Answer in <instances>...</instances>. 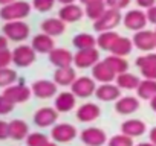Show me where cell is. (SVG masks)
<instances>
[{"mask_svg": "<svg viewBox=\"0 0 156 146\" xmlns=\"http://www.w3.org/2000/svg\"><path fill=\"white\" fill-rule=\"evenodd\" d=\"M31 46H32V49H34L37 53H43V55L48 53V55H49V53L55 49V41H54L52 37H49V35L40 32V34H37L35 37H32Z\"/></svg>", "mask_w": 156, "mask_h": 146, "instance_id": "7402d4cb", "label": "cell"}, {"mask_svg": "<svg viewBox=\"0 0 156 146\" xmlns=\"http://www.w3.org/2000/svg\"><path fill=\"white\" fill-rule=\"evenodd\" d=\"M139 98L136 96H121L116 102H115V111L118 114H122V116H129V114H133L135 111L139 110Z\"/></svg>", "mask_w": 156, "mask_h": 146, "instance_id": "ac0fdd59", "label": "cell"}, {"mask_svg": "<svg viewBox=\"0 0 156 146\" xmlns=\"http://www.w3.org/2000/svg\"><path fill=\"white\" fill-rule=\"evenodd\" d=\"M80 138L86 146H104L107 143V135L104 129L98 126H89L80 132Z\"/></svg>", "mask_w": 156, "mask_h": 146, "instance_id": "8fae6325", "label": "cell"}, {"mask_svg": "<svg viewBox=\"0 0 156 146\" xmlns=\"http://www.w3.org/2000/svg\"><path fill=\"white\" fill-rule=\"evenodd\" d=\"M12 2H16V0H0V6H5V5H9V3H12Z\"/></svg>", "mask_w": 156, "mask_h": 146, "instance_id": "f907efd6", "label": "cell"}, {"mask_svg": "<svg viewBox=\"0 0 156 146\" xmlns=\"http://www.w3.org/2000/svg\"><path fill=\"white\" fill-rule=\"evenodd\" d=\"M72 44L75 46V49L78 50H84V49H94L97 47V38L90 34L81 32V34H76L72 40Z\"/></svg>", "mask_w": 156, "mask_h": 146, "instance_id": "f1b7e54d", "label": "cell"}, {"mask_svg": "<svg viewBox=\"0 0 156 146\" xmlns=\"http://www.w3.org/2000/svg\"><path fill=\"white\" fill-rule=\"evenodd\" d=\"M100 116H101V108L94 102H86V104L80 105L78 110H76V119L80 122H83V123L94 122Z\"/></svg>", "mask_w": 156, "mask_h": 146, "instance_id": "e0dca14e", "label": "cell"}, {"mask_svg": "<svg viewBox=\"0 0 156 146\" xmlns=\"http://www.w3.org/2000/svg\"><path fill=\"white\" fill-rule=\"evenodd\" d=\"M2 32L3 35L9 40V41H14V43H23L25 40L29 38V34H31V28L29 25H26L23 20H19V22H6L2 28Z\"/></svg>", "mask_w": 156, "mask_h": 146, "instance_id": "7a4b0ae2", "label": "cell"}, {"mask_svg": "<svg viewBox=\"0 0 156 146\" xmlns=\"http://www.w3.org/2000/svg\"><path fill=\"white\" fill-rule=\"evenodd\" d=\"M109 9H116V11H122L126 8H129L132 0H104Z\"/></svg>", "mask_w": 156, "mask_h": 146, "instance_id": "74e56055", "label": "cell"}, {"mask_svg": "<svg viewBox=\"0 0 156 146\" xmlns=\"http://www.w3.org/2000/svg\"><path fill=\"white\" fill-rule=\"evenodd\" d=\"M31 90H32V95L38 99H51L57 96L58 85L49 79H38L32 82Z\"/></svg>", "mask_w": 156, "mask_h": 146, "instance_id": "7c38bea8", "label": "cell"}, {"mask_svg": "<svg viewBox=\"0 0 156 146\" xmlns=\"http://www.w3.org/2000/svg\"><path fill=\"white\" fill-rule=\"evenodd\" d=\"M150 107H151V110H153V111H156V96L150 101Z\"/></svg>", "mask_w": 156, "mask_h": 146, "instance_id": "681fc988", "label": "cell"}, {"mask_svg": "<svg viewBox=\"0 0 156 146\" xmlns=\"http://www.w3.org/2000/svg\"><path fill=\"white\" fill-rule=\"evenodd\" d=\"M141 75L144 76V79H153L156 81V65H148L144 68H139Z\"/></svg>", "mask_w": 156, "mask_h": 146, "instance_id": "60d3db41", "label": "cell"}, {"mask_svg": "<svg viewBox=\"0 0 156 146\" xmlns=\"http://www.w3.org/2000/svg\"><path fill=\"white\" fill-rule=\"evenodd\" d=\"M122 22V17H121V11H116V9H109L97 20L94 22V29L101 34V32H109V31H113L116 26H119Z\"/></svg>", "mask_w": 156, "mask_h": 146, "instance_id": "3957f363", "label": "cell"}, {"mask_svg": "<svg viewBox=\"0 0 156 146\" xmlns=\"http://www.w3.org/2000/svg\"><path fill=\"white\" fill-rule=\"evenodd\" d=\"M8 38L5 35H0V50H3V49H8Z\"/></svg>", "mask_w": 156, "mask_h": 146, "instance_id": "bcb514c9", "label": "cell"}, {"mask_svg": "<svg viewBox=\"0 0 156 146\" xmlns=\"http://www.w3.org/2000/svg\"><path fill=\"white\" fill-rule=\"evenodd\" d=\"M32 5H29L25 0H16V2L5 5L0 8V18H2L5 23L6 22H19L26 18L31 14Z\"/></svg>", "mask_w": 156, "mask_h": 146, "instance_id": "6da1fadb", "label": "cell"}, {"mask_svg": "<svg viewBox=\"0 0 156 146\" xmlns=\"http://www.w3.org/2000/svg\"><path fill=\"white\" fill-rule=\"evenodd\" d=\"M121 35L116 34L115 31H109V32H101L98 37H97V46L101 49V50H107V52H112L116 40L119 38Z\"/></svg>", "mask_w": 156, "mask_h": 146, "instance_id": "83f0119b", "label": "cell"}, {"mask_svg": "<svg viewBox=\"0 0 156 146\" xmlns=\"http://www.w3.org/2000/svg\"><path fill=\"white\" fill-rule=\"evenodd\" d=\"M95 2H101V0H80V3L81 5H90V3H95Z\"/></svg>", "mask_w": 156, "mask_h": 146, "instance_id": "c3c4849f", "label": "cell"}, {"mask_svg": "<svg viewBox=\"0 0 156 146\" xmlns=\"http://www.w3.org/2000/svg\"><path fill=\"white\" fill-rule=\"evenodd\" d=\"M116 73L112 70V67L103 59L100 61L97 65L92 67V78L100 82V84H110V82H115L116 79Z\"/></svg>", "mask_w": 156, "mask_h": 146, "instance_id": "4fadbf2b", "label": "cell"}, {"mask_svg": "<svg viewBox=\"0 0 156 146\" xmlns=\"http://www.w3.org/2000/svg\"><path fill=\"white\" fill-rule=\"evenodd\" d=\"M83 15H84V9L81 8V5H76V3L64 5L58 11V18H61L64 23H75L81 20Z\"/></svg>", "mask_w": 156, "mask_h": 146, "instance_id": "44dd1931", "label": "cell"}, {"mask_svg": "<svg viewBox=\"0 0 156 146\" xmlns=\"http://www.w3.org/2000/svg\"><path fill=\"white\" fill-rule=\"evenodd\" d=\"M135 2L142 9H148V8H151V6L156 5V0H135Z\"/></svg>", "mask_w": 156, "mask_h": 146, "instance_id": "ee69618b", "label": "cell"}, {"mask_svg": "<svg viewBox=\"0 0 156 146\" xmlns=\"http://www.w3.org/2000/svg\"><path fill=\"white\" fill-rule=\"evenodd\" d=\"M49 141L48 135L43 132H29L26 137V146H43Z\"/></svg>", "mask_w": 156, "mask_h": 146, "instance_id": "836d02e7", "label": "cell"}, {"mask_svg": "<svg viewBox=\"0 0 156 146\" xmlns=\"http://www.w3.org/2000/svg\"><path fill=\"white\" fill-rule=\"evenodd\" d=\"M76 71L73 67H64V68H57L54 73V82L60 87H70L73 81L76 79Z\"/></svg>", "mask_w": 156, "mask_h": 146, "instance_id": "cb8c5ba5", "label": "cell"}, {"mask_svg": "<svg viewBox=\"0 0 156 146\" xmlns=\"http://www.w3.org/2000/svg\"><path fill=\"white\" fill-rule=\"evenodd\" d=\"M98 62H100V52L97 50V47L76 50V53L73 55V65L76 68H92Z\"/></svg>", "mask_w": 156, "mask_h": 146, "instance_id": "9c48e42d", "label": "cell"}, {"mask_svg": "<svg viewBox=\"0 0 156 146\" xmlns=\"http://www.w3.org/2000/svg\"><path fill=\"white\" fill-rule=\"evenodd\" d=\"M11 62H12V52H11L9 49L0 50V68L9 67Z\"/></svg>", "mask_w": 156, "mask_h": 146, "instance_id": "ab89813d", "label": "cell"}, {"mask_svg": "<svg viewBox=\"0 0 156 146\" xmlns=\"http://www.w3.org/2000/svg\"><path fill=\"white\" fill-rule=\"evenodd\" d=\"M17 81V71L14 68H0V88H6Z\"/></svg>", "mask_w": 156, "mask_h": 146, "instance_id": "d6a6232c", "label": "cell"}, {"mask_svg": "<svg viewBox=\"0 0 156 146\" xmlns=\"http://www.w3.org/2000/svg\"><path fill=\"white\" fill-rule=\"evenodd\" d=\"M145 131H147V126L139 119H127L121 125V134H126L132 138L141 137L142 134H145Z\"/></svg>", "mask_w": 156, "mask_h": 146, "instance_id": "603a6c76", "label": "cell"}, {"mask_svg": "<svg viewBox=\"0 0 156 146\" xmlns=\"http://www.w3.org/2000/svg\"><path fill=\"white\" fill-rule=\"evenodd\" d=\"M2 95L8 101H11L14 105H17V104L28 102L31 99V96H32V90H31V87H28V85H25L22 82V84H12V85L3 88Z\"/></svg>", "mask_w": 156, "mask_h": 146, "instance_id": "5b68a950", "label": "cell"}, {"mask_svg": "<svg viewBox=\"0 0 156 146\" xmlns=\"http://www.w3.org/2000/svg\"><path fill=\"white\" fill-rule=\"evenodd\" d=\"M95 96L101 102H116L121 98V88L116 84H101L97 87Z\"/></svg>", "mask_w": 156, "mask_h": 146, "instance_id": "2e32d148", "label": "cell"}, {"mask_svg": "<svg viewBox=\"0 0 156 146\" xmlns=\"http://www.w3.org/2000/svg\"><path fill=\"white\" fill-rule=\"evenodd\" d=\"M70 91L76 98H83V99L90 98L97 91V81L90 76H80L70 85Z\"/></svg>", "mask_w": 156, "mask_h": 146, "instance_id": "8992f818", "label": "cell"}, {"mask_svg": "<svg viewBox=\"0 0 156 146\" xmlns=\"http://www.w3.org/2000/svg\"><path fill=\"white\" fill-rule=\"evenodd\" d=\"M145 14H147V20H148V23H151V25L156 26V5L151 6V8H148Z\"/></svg>", "mask_w": 156, "mask_h": 146, "instance_id": "7bdbcfd3", "label": "cell"}, {"mask_svg": "<svg viewBox=\"0 0 156 146\" xmlns=\"http://www.w3.org/2000/svg\"><path fill=\"white\" fill-rule=\"evenodd\" d=\"M40 28H41V32L43 34H46V35H49V37L54 38V37H60L61 34H64L66 23L61 18H58V17H49V18H46V20L41 22Z\"/></svg>", "mask_w": 156, "mask_h": 146, "instance_id": "d6986e66", "label": "cell"}, {"mask_svg": "<svg viewBox=\"0 0 156 146\" xmlns=\"http://www.w3.org/2000/svg\"><path fill=\"white\" fill-rule=\"evenodd\" d=\"M14 104L11 101H8L3 95H0V116H6L14 110Z\"/></svg>", "mask_w": 156, "mask_h": 146, "instance_id": "f35d334b", "label": "cell"}, {"mask_svg": "<svg viewBox=\"0 0 156 146\" xmlns=\"http://www.w3.org/2000/svg\"><path fill=\"white\" fill-rule=\"evenodd\" d=\"M135 146H154V144L150 143V141H141V143H138V144H135Z\"/></svg>", "mask_w": 156, "mask_h": 146, "instance_id": "816d5d0a", "label": "cell"}, {"mask_svg": "<svg viewBox=\"0 0 156 146\" xmlns=\"http://www.w3.org/2000/svg\"><path fill=\"white\" fill-rule=\"evenodd\" d=\"M28 135H29V126L25 120L14 119L9 122V138L20 141V140H26Z\"/></svg>", "mask_w": 156, "mask_h": 146, "instance_id": "d4e9b609", "label": "cell"}, {"mask_svg": "<svg viewBox=\"0 0 156 146\" xmlns=\"http://www.w3.org/2000/svg\"><path fill=\"white\" fill-rule=\"evenodd\" d=\"M132 41L138 50L145 52V53L153 52L156 49V32L150 29H142L139 32H135Z\"/></svg>", "mask_w": 156, "mask_h": 146, "instance_id": "52a82bcc", "label": "cell"}, {"mask_svg": "<svg viewBox=\"0 0 156 146\" xmlns=\"http://www.w3.org/2000/svg\"><path fill=\"white\" fill-rule=\"evenodd\" d=\"M76 105V96L72 91H61L54 99V108L58 113H69Z\"/></svg>", "mask_w": 156, "mask_h": 146, "instance_id": "ffe728a7", "label": "cell"}, {"mask_svg": "<svg viewBox=\"0 0 156 146\" xmlns=\"http://www.w3.org/2000/svg\"><path fill=\"white\" fill-rule=\"evenodd\" d=\"M57 2H58V3H61V5L64 6V5H72V3H75L76 0H57Z\"/></svg>", "mask_w": 156, "mask_h": 146, "instance_id": "7dc6e473", "label": "cell"}, {"mask_svg": "<svg viewBox=\"0 0 156 146\" xmlns=\"http://www.w3.org/2000/svg\"><path fill=\"white\" fill-rule=\"evenodd\" d=\"M43 146H57V143H55V141H48V143L43 144Z\"/></svg>", "mask_w": 156, "mask_h": 146, "instance_id": "f5cc1de1", "label": "cell"}, {"mask_svg": "<svg viewBox=\"0 0 156 146\" xmlns=\"http://www.w3.org/2000/svg\"><path fill=\"white\" fill-rule=\"evenodd\" d=\"M132 49H133V41L132 38H127V37H119L112 49V55H116V56H122L126 58L127 55L132 53Z\"/></svg>", "mask_w": 156, "mask_h": 146, "instance_id": "f546056e", "label": "cell"}, {"mask_svg": "<svg viewBox=\"0 0 156 146\" xmlns=\"http://www.w3.org/2000/svg\"><path fill=\"white\" fill-rule=\"evenodd\" d=\"M136 95L139 99L144 101H151L156 96V81L153 79H141L138 88H136Z\"/></svg>", "mask_w": 156, "mask_h": 146, "instance_id": "4316f807", "label": "cell"}, {"mask_svg": "<svg viewBox=\"0 0 156 146\" xmlns=\"http://www.w3.org/2000/svg\"><path fill=\"white\" fill-rule=\"evenodd\" d=\"M107 11V5L104 0H101V2H95V3H90V5H86L84 6V14L87 18L97 22L104 12Z\"/></svg>", "mask_w": 156, "mask_h": 146, "instance_id": "4dcf8cb0", "label": "cell"}, {"mask_svg": "<svg viewBox=\"0 0 156 146\" xmlns=\"http://www.w3.org/2000/svg\"><path fill=\"white\" fill-rule=\"evenodd\" d=\"M35 56H37V52L32 49V46L19 44L12 50V64H16L20 68H25L35 62Z\"/></svg>", "mask_w": 156, "mask_h": 146, "instance_id": "277c9868", "label": "cell"}, {"mask_svg": "<svg viewBox=\"0 0 156 146\" xmlns=\"http://www.w3.org/2000/svg\"><path fill=\"white\" fill-rule=\"evenodd\" d=\"M9 138V122H5L0 119V140Z\"/></svg>", "mask_w": 156, "mask_h": 146, "instance_id": "b9f144b4", "label": "cell"}, {"mask_svg": "<svg viewBox=\"0 0 156 146\" xmlns=\"http://www.w3.org/2000/svg\"><path fill=\"white\" fill-rule=\"evenodd\" d=\"M58 119V111L52 107H41L34 114V123L38 128H48L54 126Z\"/></svg>", "mask_w": 156, "mask_h": 146, "instance_id": "5bb4252c", "label": "cell"}, {"mask_svg": "<svg viewBox=\"0 0 156 146\" xmlns=\"http://www.w3.org/2000/svg\"><path fill=\"white\" fill-rule=\"evenodd\" d=\"M154 32H156V29H154Z\"/></svg>", "mask_w": 156, "mask_h": 146, "instance_id": "db71d44e", "label": "cell"}, {"mask_svg": "<svg viewBox=\"0 0 156 146\" xmlns=\"http://www.w3.org/2000/svg\"><path fill=\"white\" fill-rule=\"evenodd\" d=\"M135 64H136L138 68H144V67H148V65H156V52H148L145 55L138 56Z\"/></svg>", "mask_w": 156, "mask_h": 146, "instance_id": "e575fe53", "label": "cell"}, {"mask_svg": "<svg viewBox=\"0 0 156 146\" xmlns=\"http://www.w3.org/2000/svg\"><path fill=\"white\" fill-rule=\"evenodd\" d=\"M49 61L57 68L72 67V64H73V55H72V52H69L64 47H55L49 53Z\"/></svg>", "mask_w": 156, "mask_h": 146, "instance_id": "9a60e30c", "label": "cell"}, {"mask_svg": "<svg viewBox=\"0 0 156 146\" xmlns=\"http://www.w3.org/2000/svg\"><path fill=\"white\" fill-rule=\"evenodd\" d=\"M104 61L112 67V70L116 73V75H121V73H126L129 70V61L122 56H116V55H109L107 58H104Z\"/></svg>", "mask_w": 156, "mask_h": 146, "instance_id": "1f68e13d", "label": "cell"}, {"mask_svg": "<svg viewBox=\"0 0 156 146\" xmlns=\"http://www.w3.org/2000/svg\"><path fill=\"white\" fill-rule=\"evenodd\" d=\"M139 82H141L139 76L133 75V73H129V71L121 73V75H118L116 79H115V84L121 90H136L138 85H139Z\"/></svg>", "mask_w": 156, "mask_h": 146, "instance_id": "484cf974", "label": "cell"}, {"mask_svg": "<svg viewBox=\"0 0 156 146\" xmlns=\"http://www.w3.org/2000/svg\"><path fill=\"white\" fill-rule=\"evenodd\" d=\"M148 138H150V143H153L156 146V126H153L148 132Z\"/></svg>", "mask_w": 156, "mask_h": 146, "instance_id": "f6af8a7d", "label": "cell"}, {"mask_svg": "<svg viewBox=\"0 0 156 146\" xmlns=\"http://www.w3.org/2000/svg\"><path fill=\"white\" fill-rule=\"evenodd\" d=\"M107 146H135V144L132 137L126 134H116L107 141Z\"/></svg>", "mask_w": 156, "mask_h": 146, "instance_id": "d590c367", "label": "cell"}, {"mask_svg": "<svg viewBox=\"0 0 156 146\" xmlns=\"http://www.w3.org/2000/svg\"><path fill=\"white\" fill-rule=\"evenodd\" d=\"M78 135V131L70 123H55L51 129V138L55 143H69Z\"/></svg>", "mask_w": 156, "mask_h": 146, "instance_id": "30bf717a", "label": "cell"}, {"mask_svg": "<svg viewBox=\"0 0 156 146\" xmlns=\"http://www.w3.org/2000/svg\"><path fill=\"white\" fill-rule=\"evenodd\" d=\"M147 23H148L147 14L141 9H130L122 17V25L126 26V29L133 31V32H139L145 29Z\"/></svg>", "mask_w": 156, "mask_h": 146, "instance_id": "ba28073f", "label": "cell"}, {"mask_svg": "<svg viewBox=\"0 0 156 146\" xmlns=\"http://www.w3.org/2000/svg\"><path fill=\"white\" fill-rule=\"evenodd\" d=\"M57 0H32V8L38 12H48L55 6Z\"/></svg>", "mask_w": 156, "mask_h": 146, "instance_id": "8d00e7d4", "label": "cell"}]
</instances>
